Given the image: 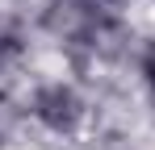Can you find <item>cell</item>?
Masks as SVG:
<instances>
[{"mask_svg": "<svg viewBox=\"0 0 155 150\" xmlns=\"http://www.w3.org/2000/svg\"><path fill=\"white\" fill-rule=\"evenodd\" d=\"M29 113L46 125L51 133H71L84 121V100L71 83H42L34 100H29Z\"/></svg>", "mask_w": 155, "mask_h": 150, "instance_id": "cell-1", "label": "cell"}, {"mask_svg": "<svg viewBox=\"0 0 155 150\" xmlns=\"http://www.w3.org/2000/svg\"><path fill=\"white\" fill-rule=\"evenodd\" d=\"M138 75H143V83H147V92L155 96V38L143 42V50H138Z\"/></svg>", "mask_w": 155, "mask_h": 150, "instance_id": "cell-2", "label": "cell"}]
</instances>
